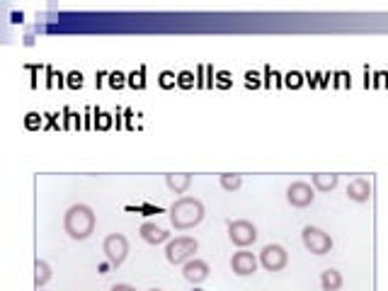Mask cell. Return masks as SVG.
<instances>
[{
    "mask_svg": "<svg viewBox=\"0 0 388 291\" xmlns=\"http://www.w3.org/2000/svg\"><path fill=\"white\" fill-rule=\"evenodd\" d=\"M95 211L87 204H73L68 206L66 216H63V231L71 235L73 240H85L95 233Z\"/></svg>",
    "mask_w": 388,
    "mask_h": 291,
    "instance_id": "1",
    "label": "cell"
},
{
    "mask_svg": "<svg viewBox=\"0 0 388 291\" xmlns=\"http://www.w3.org/2000/svg\"><path fill=\"white\" fill-rule=\"evenodd\" d=\"M204 204L196 197H180L170 206V224H173L175 231H187L199 226L204 221Z\"/></svg>",
    "mask_w": 388,
    "mask_h": 291,
    "instance_id": "2",
    "label": "cell"
},
{
    "mask_svg": "<svg viewBox=\"0 0 388 291\" xmlns=\"http://www.w3.org/2000/svg\"><path fill=\"white\" fill-rule=\"evenodd\" d=\"M199 250V243L196 238H189V235H180L175 240H168V248H165V258H168L170 265H185L194 258V253Z\"/></svg>",
    "mask_w": 388,
    "mask_h": 291,
    "instance_id": "3",
    "label": "cell"
},
{
    "mask_svg": "<svg viewBox=\"0 0 388 291\" xmlns=\"http://www.w3.org/2000/svg\"><path fill=\"white\" fill-rule=\"evenodd\" d=\"M102 253H105L107 263H110L112 267H121L124 260L129 258V240H126L121 233L107 235L105 243H102Z\"/></svg>",
    "mask_w": 388,
    "mask_h": 291,
    "instance_id": "4",
    "label": "cell"
},
{
    "mask_svg": "<svg viewBox=\"0 0 388 291\" xmlns=\"http://www.w3.org/2000/svg\"><path fill=\"white\" fill-rule=\"evenodd\" d=\"M301 238H303L306 250L313 255H326L332 250V238L323 228H316V226H306V228L301 231Z\"/></svg>",
    "mask_w": 388,
    "mask_h": 291,
    "instance_id": "5",
    "label": "cell"
},
{
    "mask_svg": "<svg viewBox=\"0 0 388 291\" xmlns=\"http://www.w3.org/2000/svg\"><path fill=\"white\" fill-rule=\"evenodd\" d=\"M228 238L238 248H248V245H253L258 240V228H255V224H250L245 219L228 221Z\"/></svg>",
    "mask_w": 388,
    "mask_h": 291,
    "instance_id": "6",
    "label": "cell"
},
{
    "mask_svg": "<svg viewBox=\"0 0 388 291\" xmlns=\"http://www.w3.org/2000/svg\"><path fill=\"white\" fill-rule=\"evenodd\" d=\"M289 263V255L282 245H264L262 253H260V265H262L267 272H282Z\"/></svg>",
    "mask_w": 388,
    "mask_h": 291,
    "instance_id": "7",
    "label": "cell"
},
{
    "mask_svg": "<svg viewBox=\"0 0 388 291\" xmlns=\"http://www.w3.org/2000/svg\"><path fill=\"white\" fill-rule=\"evenodd\" d=\"M287 199H289V204L296 206V209H306V206H311L313 199H316V192H313V187L308 185V182L298 180L289 185Z\"/></svg>",
    "mask_w": 388,
    "mask_h": 291,
    "instance_id": "8",
    "label": "cell"
},
{
    "mask_svg": "<svg viewBox=\"0 0 388 291\" xmlns=\"http://www.w3.org/2000/svg\"><path fill=\"white\" fill-rule=\"evenodd\" d=\"M230 269H233L238 277H250V274L258 272V258L248 250H240L230 258Z\"/></svg>",
    "mask_w": 388,
    "mask_h": 291,
    "instance_id": "9",
    "label": "cell"
},
{
    "mask_svg": "<svg viewBox=\"0 0 388 291\" xmlns=\"http://www.w3.org/2000/svg\"><path fill=\"white\" fill-rule=\"evenodd\" d=\"M209 265L204 263V260H199V258H192L189 263H185L183 265V277L187 279L189 284H201V282H206L209 279Z\"/></svg>",
    "mask_w": 388,
    "mask_h": 291,
    "instance_id": "10",
    "label": "cell"
},
{
    "mask_svg": "<svg viewBox=\"0 0 388 291\" xmlns=\"http://www.w3.org/2000/svg\"><path fill=\"white\" fill-rule=\"evenodd\" d=\"M347 197H350L352 201H357V204H364V201H369L371 197V185L366 177H355V180L347 185Z\"/></svg>",
    "mask_w": 388,
    "mask_h": 291,
    "instance_id": "11",
    "label": "cell"
},
{
    "mask_svg": "<svg viewBox=\"0 0 388 291\" xmlns=\"http://www.w3.org/2000/svg\"><path fill=\"white\" fill-rule=\"evenodd\" d=\"M139 233H141V238H144L149 245H160V243H168V240H170L168 231L160 228V226H155V224H151V221H146V224L141 226Z\"/></svg>",
    "mask_w": 388,
    "mask_h": 291,
    "instance_id": "12",
    "label": "cell"
},
{
    "mask_svg": "<svg viewBox=\"0 0 388 291\" xmlns=\"http://www.w3.org/2000/svg\"><path fill=\"white\" fill-rule=\"evenodd\" d=\"M165 185L175 194H183L192 185V175H187V172H170V175H165Z\"/></svg>",
    "mask_w": 388,
    "mask_h": 291,
    "instance_id": "13",
    "label": "cell"
},
{
    "mask_svg": "<svg viewBox=\"0 0 388 291\" xmlns=\"http://www.w3.org/2000/svg\"><path fill=\"white\" fill-rule=\"evenodd\" d=\"M311 182L318 192H332L337 187V182H340V177L332 175V172H316V175L311 177Z\"/></svg>",
    "mask_w": 388,
    "mask_h": 291,
    "instance_id": "14",
    "label": "cell"
},
{
    "mask_svg": "<svg viewBox=\"0 0 388 291\" xmlns=\"http://www.w3.org/2000/svg\"><path fill=\"white\" fill-rule=\"evenodd\" d=\"M49 279H51V265L44 263V260H37L34 263V287L44 289L49 284Z\"/></svg>",
    "mask_w": 388,
    "mask_h": 291,
    "instance_id": "15",
    "label": "cell"
},
{
    "mask_svg": "<svg viewBox=\"0 0 388 291\" xmlns=\"http://www.w3.org/2000/svg\"><path fill=\"white\" fill-rule=\"evenodd\" d=\"M321 287L323 291H337L342 287V274L337 269H326L321 274Z\"/></svg>",
    "mask_w": 388,
    "mask_h": 291,
    "instance_id": "16",
    "label": "cell"
},
{
    "mask_svg": "<svg viewBox=\"0 0 388 291\" xmlns=\"http://www.w3.org/2000/svg\"><path fill=\"white\" fill-rule=\"evenodd\" d=\"M219 182H221V187H223L226 192H235V190H240V185H243V177L233 175V172H226V175L219 177Z\"/></svg>",
    "mask_w": 388,
    "mask_h": 291,
    "instance_id": "17",
    "label": "cell"
},
{
    "mask_svg": "<svg viewBox=\"0 0 388 291\" xmlns=\"http://www.w3.org/2000/svg\"><path fill=\"white\" fill-rule=\"evenodd\" d=\"M180 85H183V88H189V85H192V73H187V71L180 73Z\"/></svg>",
    "mask_w": 388,
    "mask_h": 291,
    "instance_id": "18",
    "label": "cell"
},
{
    "mask_svg": "<svg viewBox=\"0 0 388 291\" xmlns=\"http://www.w3.org/2000/svg\"><path fill=\"white\" fill-rule=\"evenodd\" d=\"M110 291H136V289L131 287V284H115V287H112Z\"/></svg>",
    "mask_w": 388,
    "mask_h": 291,
    "instance_id": "19",
    "label": "cell"
},
{
    "mask_svg": "<svg viewBox=\"0 0 388 291\" xmlns=\"http://www.w3.org/2000/svg\"><path fill=\"white\" fill-rule=\"evenodd\" d=\"M149 291H163V289H149Z\"/></svg>",
    "mask_w": 388,
    "mask_h": 291,
    "instance_id": "20",
    "label": "cell"
},
{
    "mask_svg": "<svg viewBox=\"0 0 388 291\" xmlns=\"http://www.w3.org/2000/svg\"><path fill=\"white\" fill-rule=\"evenodd\" d=\"M37 291H44V289H37Z\"/></svg>",
    "mask_w": 388,
    "mask_h": 291,
    "instance_id": "21",
    "label": "cell"
}]
</instances>
